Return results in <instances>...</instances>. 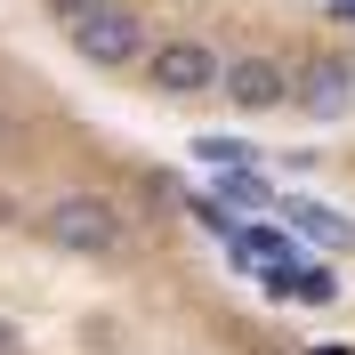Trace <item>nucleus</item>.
Instances as JSON below:
<instances>
[{"label":"nucleus","mask_w":355,"mask_h":355,"mask_svg":"<svg viewBox=\"0 0 355 355\" xmlns=\"http://www.w3.org/2000/svg\"><path fill=\"white\" fill-rule=\"evenodd\" d=\"M41 234H49L57 250H73V259H113V250L130 243L121 210L97 202V194H57V202L41 210Z\"/></svg>","instance_id":"f257e3e1"},{"label":"nucleus","mask_w":355,"mask_h":355,"mask_svg":"<svg viewBox=\"0 0 355 355\" xmlns=\"http://www.w3.org/2000/svg\"><path fill=\"white\" fill-rule=\"evenodd\" d=\"M218 202H234V210H275V186H266V178L243 162V170H226V178H218Z\"/></svg>","instance_id":"0eeeda50"},{"label":"nucleus","mask_w":355,"mask_h":355,"mask_svg":"<svg viewBox=\"0 0 355 355\" xmlns=\"http://www.w3.org/2000/svg\"><path fill=\"white\" fill-rule=\"evenodd\" d=\"M0 355H17V339H8V331H0Z\"/></svg>","instance_id":"9b49d317"},{"label":"nucleus","mask_w":355,"mask_h":355,"mask_svg":"<svg viewBox=\"0 0 355 355\" xmlns=\"http://www.w3.org/2000/svg\"><path fill=\"white\" fill-rule=\"evenodd\" d=\"M89 8H113V0H49V17H65V24H73V17H89Z\"/></svg>","instance_id":"1a4fd4ad"},{"label":"nucleus","mask_w":355,"mask_h":355,"mask_svg":"<svg viewBox=\"0 0 355 355\" xmlns=\"http://www.w3.org/2000/svg\"><path fill=\"white\" fill-rule=\"evenodd\" d=\"M65 41L89 65H137V57H154V49H146V24H137L130 8H89V17L65 24Z\"/></svg>","instance_id":"f03ea898"},{"label":"nucleus","mask_w":355,"mask_h":355,"mask_svg":"<svg viewBox=\"0 0 355 355\" xmlns=\"http://www.w3.org/2000/svg\"><path fill=\"white\" fill-rule=\"evenodd\" d=\"M218 89H226V105H234V113H275V105H291V73L275 65V57H226Z\"/></svg>","instance_id":"20e7f679"},{"label":"nucleus","mask_w":355,"mask_h":355,"mask_svg":"<svg viewBox=\"0 0 355 355\" xmlns=\"http://www.w3.org/2000/svg\"><path fill=\"white\" fill-rule=\"evenodd\" d=\"M146 73H154L162 97H202V89H218L226 57H218L210 41H162L154 57H146Z\"/></svg>","instance_id":"7ed1b4c3"},{"label":"nucleus","mask_w":355,"mask_h":355,"mask_svg":"<svg viewBox=\"0 0 355 355\" xmlns=\"http://www.w3.org/2000/svg\"><path fill=\"white\" fill-rule=\"evenodd\" d=\"M331 8H339V17H355V0H331Z\"/></svg>","instance_id":"9d476101"},{"label":"nucleus","mask_w":355,"mask_h":355,"mask_svg":"<svg viewBox=\"0 0 355 355\" xmlns=\"http://www.w3.org/2000/svg\"><path fill=\"white\" fill-rule=\"evenodd\" d=\"M194 154H202V162H218V170H243V162H250V146H243V137H202Z\"/></svg>","instance_id":"6e6552de"},{"label":"nucleus","mask_w":355,"mask_h":355,"mask_svg":"<svg viewBox=\"0 0 355 355\" xmlns=\"http://www.w3.org/2000/svg\"><path fill=\"white\" fill-rule=\"evenodd\" d=\"M347 97H355V57H315L307 73H291V105L323 113V121H331Z\"/></svg>","instance_id":"39448f33"},{"label":"nucleus","mask_w":355,"mask_h":355,"mask_svg":"<svg viewBox=\"0 0 355 355\" xmlns=\"http://www.w3.org/2000/svg\"><path fill=\"white\" fill-rule=\"evenodd\" d=\"M275 218H283L291 234L323 243V250H355V226L339 218V210H323V202H307V194H275Z\"/></svg>","instance_id":"423d86ee"}]
</instances>
